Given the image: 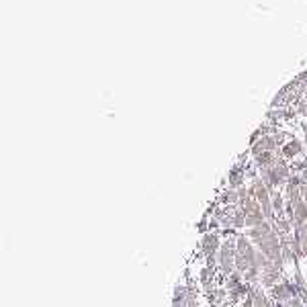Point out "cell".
<instances>
[{
  "instance_id": "6da1fadb",
  "label": "cell",
  "mask_w": 307,
  "mask_h": 307,
  "mask_svg": "<svg viewBox=\"0 0 307 307\" xmlns=\"http://www.w3.org/2000/svg\"><path fill=\"white\" fill-rule=\"evenodd\" d=\"M236 238L238 236H227L219 248L217 254V271L221 275V279L229 277L232 273H236Z\"/></svg>"
},
{
  "instance_id": "7a4b0ae2",
  "label": "cell",
  "mask_w": 307,
  "mask_h": 307,
  "mask_svg": "<svg viewBox=\"0 0 307 307\" xmlns=\"http://www.w3.org/2000/svg\"><path fill=\"white\" fill-rule=\"evenodd\" d=\"M221 244H223V242H221V234H219V232H207V234H203L199 248H201L203 258L207 260V266H213V268H215V258H217V254H219Z\"/></svg>"
},
{
  "instance_id": "3957f363",
  "label": "cell",
  "mask_w": 307,
  "mask_h": 307,
  "mask_svg": "<svg viewBox=\"0 0 307 307\" xmlns=\"http://www.w3.org/2000/svg\"><path fill=\"white\" fill-rule=\"evenodd\" d=\"M281 156H283L287 162H295V160H299V158L305 156V144H303L299 138L293 136V138L281 148Z\"/></svg>"
},
{
  "instance_id": "277c9868",
  "label": "cell",
  "mask_w": 307,
  "mask_h": 307,
  "mask_svg": "<svg viewBox=\"0 0 307 307\" xmlns=\"http://www.w3.org/2000/svg\"><path fill=\"white\" fill-rule=\"evenodd\" d=\"M215 203H217L219 207H238V203H240V193H238V188L225 186V188L219 193V197H217Z\"/></svg>"
},
{
  "instance_id": "5b68a950",
  "label": "cell",
  "mask_w": 307,
  "mask_h": 307,
  "mask_svg": "<svg viewBox=\"0 0 307 307\" xmlns=\"http://www.w3.org/2000/svg\"><path fill=\"white\" fill-rule=\"evenodd\" d=\"M250 297H252V301H254V307H275L273 299L264 293V289H262L260 285H252Z\"/></svg>"
},
{
  "instance_id": "8992f818",
  "label": "cell",
  "mask_w": 307,
  "mask_h": 307,
  "mask_svg": "<svg viewBox=\"0 0 307 307\" xmlns=\"http://www.w3.org/2000/svg\"><path fill=\"white\" fill-rule=\"evenodd\" d=\"M186 299H188V285H176L170 307H186Z\"/></svg>"
},
{
  "instance_id": "52a82bcc",
  "label": "cell",
  "mask_w": 307,
  "mask_h": 307,
  "mask_svg": "<svg viewBox=\"0 0 307 307\" xmlns=\"http://www.w3.org/2000/svg\"><path fill=\"white\" fill-rule=\"evenodd\" d=\"M238 307H254V301H252V297L248 295V297H246V299H244V301H242Z\"/></svg>"
}]
</instances>
